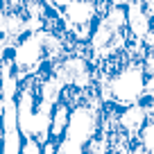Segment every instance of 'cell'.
Wrapping results in <instances>:
<instances>
[{
	"label": "cell",
	"mask_w": 154,
	"mask_h": 154,
	"mask_svg": "<svg viewBox=\"0 0 154 154\" xmlns=\"http://www.w3.org/2000/svg\"><path fill=\"white\" fill-rule=\"evenodd\" d=\"M41 149H43V143H38L34 136H23L18 154H41Z\"/></svg>",
	"instance_id": "obj_8"
},
{
	"label": "cell",
	"mask_w": 154,
	"mask_h": 154,
	"mask_svg": "<svg viewBox=\"0 0 154 154\" xmlns=\"http://www.w3.org/2000/svg\"><path fill=\"white\" fill-rule=\"evenodd\" d=\"M43 2H45L52 11H61V9H66V7L70 5L72 0H43Z\"/></svg>",
	"instance_id": "obj_11"
},
{
	"label": "cell",
	"mask_w": 154,
	"mask_h": 154,
	"mask_svg": "<svg viewBox=\"0 0 154 154\" xmlns=\"http://www.w3.org/2000/svg\"><path fill=\"white\" fill-rule=\"evenodd\" d=\"M147 118H149V109H147V104H145V100L118 109V127H120L131 140L138 138V134L145 127Z\"/></svg>",
	"instance_id": "obj_5"
},
{
	"label": "cell",
	"mask_w": 154,
	"mask_h": 154,
	"mask_svg": "<svg viewBox=\"0 0 154 154\" xmlns=\"http://www.w3.org/2000/svg\"><path fill=\"white\" fill-rule=\"evenodd\" d=\"M2 122H5V118H2V104H0V138H2Z\"/></svg>",
	"instance_id": "obj_13"
},
{
	"label": "cell",
	"mask_w": 154,
	"mask_h": 154,
	"mask_svg": "<svg viewBox=\"0 0 154 154\" xmlns=\"http://www.w3.org/2000/svg\"><path fill=\"white\" fill-rule=\"evenodd\" d=\"M9 57L20 82L25 77L36 75L41 68H45V29L27 32L20 36L9 48Z\"/></svg>",
	"instance_id": "obj_2"
},
{
	"label": "cell",
	"mask_w": 154,
	"mask_h": 154,
	"mask_svg": "<svg viewBox=\"0 0 154 154\" xmlns=\"http://www.w3.org/2000/svg\"><path fill=\"white\" fill-rule=\"evenodd\" d=\"M41 154H57V140L48 138L43 143V149H41Z\"/></svg>",
	"instance_id": "obj_12"
},
{
	"label": "cell",
	"mask_w": 154,
	"mask_h": 154,
	"mask_svg": "<svg viewBox=\"0 0 154 154\" xmlns=\"http://www.w3.org/2000/svg\"><path fill=\"white\" fill-rule=\"evenodd\" d=\"M100 100L102 104L106 102L118 109L145 100V70L136 54H131L116 72L104 77Z\"/></svg>",
	"instance_id": "obj_1"
},
{
	"label": "cell",
	"mask_w": 154,
	"mask_h": 154,
	"mask_svg": "<svg viewBox=\"0 0 154 154\" xmlns=\"http://www.w3.org/2000/svg\"><path fill=\"white\" fill-rule=\"evenodd\" d=\"M140 63H143L145 77H152L154 75V52H145L143 59H140Z\"/></svg>",
	"instance_id": "obj_10"
},
{
	"label": "cell",
	"mask_w": 154,
	"mask_h": 154,
	"mask_svg": "<svg viewBox=\"0 0 154 154\" xmlns=\"http://www.w3.org/2000/svg\"><path fill=\"white\" fill-rule=\"evenodd\" d=\"M68 120H70V106L66 104V102L59 100L57 104L52 106V113H50V138L52 140H61L63 136H66V129H68Z\"/></svg>",
	"instance_id": "obj_6"
},
{
	"label": "cell",
	"mask_w": 154,
	"mask_h": 154,
	"mask_svg": "<svg viewBox=\"0 0 154 154\" xmlns=\"http://www.w3.org/2000/svg\"><path fill=\"white\" fill-rule=\"evenodd\" d=\"M61 27L66 29V36L77 41V43H86L95 27L97 18V2L95 0H72L66 9L59 11Z\"/></svg>",
	"instance_id": "obj_3"
},
{
	"label": "cell",
	"mask_w": 154,
	"mask_h": 154,
	"mask_svg": "<svg viewBox=\"0 0 154 154\" xmlns=\"http://www.w3.org/2000/svg\"><path fill=\"white\" fill-rule=\"evenodd\" d=\"M57 154H84V147L77 145V143H72V140L61 138L57 143Z\"/></svg>",
	"instance_id": "obj_9"
},
{
	"label": "cell",
	"mask_w": 154,
	"mask_h": 154,
	"mask_svg": "<svg viewBox=\"0 0 154 154\" xmlns=\"http://www.w3.org/2000/svg\"><path fill=\"white\" fill-rule=\"evenodd\" d=\"M125 14H127V32H129L131 43L143 45V38L152 25V16L145 7V0H134L131 5L125 7Z\"/></svg>",
	"instance_id": "obj_4"
},
{
	"label": "cell",
	"mask_w": 154,
	"mask_h": 154,
	"mask_svg": "<svg viewBox=\"0 0 154 154\" xmlns=\"http://www.w3.org/2000/svg\"><path fill=\"white\" fill-rule=\"evenodd\" d=\"M136 143H138L147 154H154V113L147 118V122H145V127L140 129Z\"/></svg>",
	"instance_id": "obj_7"
}]
</instances>
